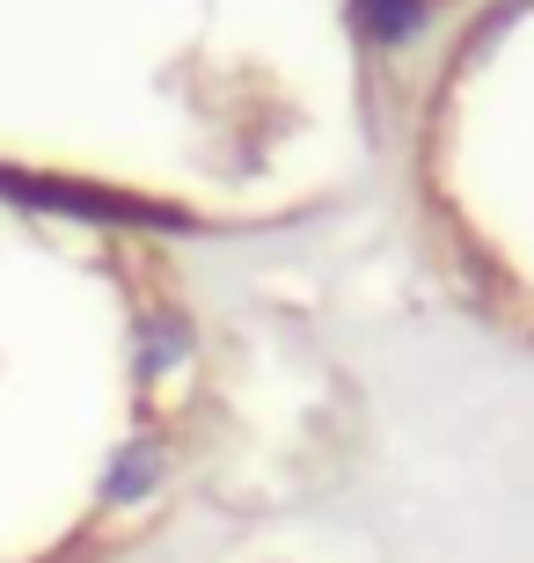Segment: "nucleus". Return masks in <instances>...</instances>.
Here are the masks:
<instances>
[{
  "label": "nucleus",
  "instance_id": "f257e3e1",
  "mask_svg": "<svg viewBox=\"0 0 534 563\" xmlns=\"http://www.w3.org/2000/svg\"><path fill=\"white\" fill-rule=\"evenodd\" d=\"M359 15H367L373 37H411L417 22H425V8L417 0H359Z\"/></svg>",
  "mask_w": 534,
  "mask_h": 563
}]
</instances>
